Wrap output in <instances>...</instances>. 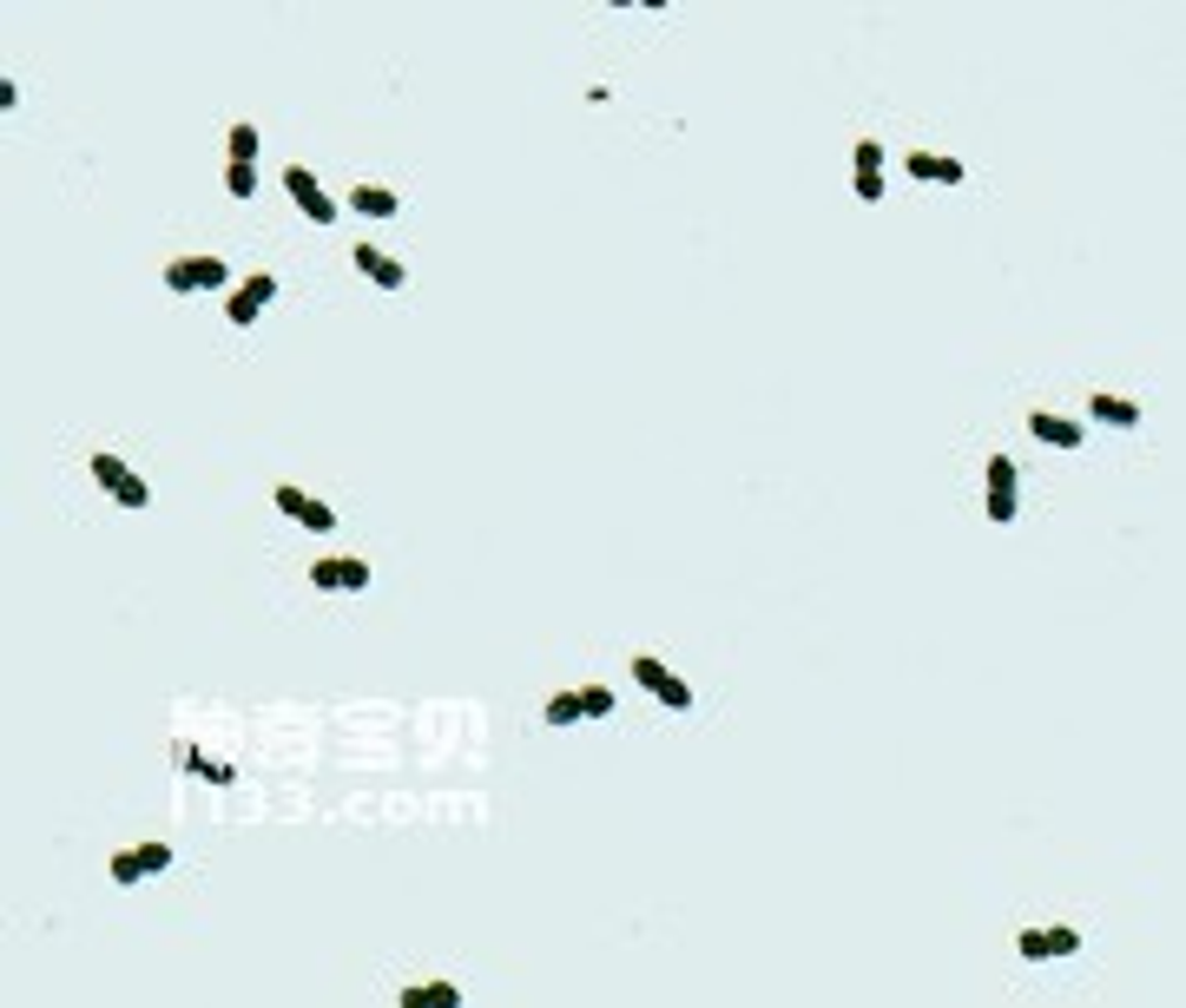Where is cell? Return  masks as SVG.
I'll list each match as a JSON object with an SVG mask.
<instances>
[{
    "mask_svg": "<svg viewBox=\"0 0 1186 1008\" xmlns=\"http://www.w3.org/2000/svg\"><path fill=\"white\" fill-rule=\"evenodd\" d=\"M633 679H640V685L653 692V699H660L666 712H692V685H686L679 672H666L660 659H647V653H640V659H633Z\"/></svg>",
    "mask_w": 1186,
    "mask_h": 1008,
    "instance_id": "6da1fadb",
    "label": "cell"
},
{
    "mask_svg": "<svg viewBox=\"0 0 1186 1008\" xmlns=\"http://www.w3.org/2000/svg\"><path fill=\"white\" fill-rule=\"evenodd\" d=\"M166 290H172V297L224 290V258H179V264H166Z\"/></svg>",
    "mask_w": 1186,
    "mask_h": 1008,
    "instance_id": "7a4b0ae2",
    "label": "cell"
},
{
    "mask_svg": "<svg viewBox=\"0 0 1186 1008\" xmlns=\"http://www.w3.org/2000/svg\"><path fill=\"white\" fill-rule=\"evenodd\" d=\"M93 482H100V488H106L119 508H145V501H152V488H145V482L126 469L119 455H93Z\"/></svg>",
    "mask_w": 1186,
    "mask_h": 1008,
    "instance_id": "3957f363",
    "label": "cell"
},
{
    "mask_svg": "<svg viewBox=\"0 0 1186 1008\" xmlns=\"http://www.w3.org/2000/svg\"><path fill=\"white\" fill-rule=\"evenodd\" d=\"M158 870H172V843H139V850H119L113 858V883H145Z\"/></svg>",
    "mask_w": 1186,
    "mask_h": 1008,
    "instance_id": "277c9868",
    "label": "cell"
},
{
    "mask_svg": "<svg viewBox=\"0 0 1186 1008\" xmlns=\"http://www.w3.org/2000/svg\"><path fill=\"white\" fill-rule=\"evenodd\" d=\"M284 192L297 198V211H303L310 224H337V198H330L324 185H316V179H310L303 166H290V172H284Z\"/></svg>",
    "mask_w": 1186,
    "mask_h": 1008,
    "instance_id": "5b68a950",
    "label": "cell"
},
{
    "mask_svg": "<svg viewBox=\"0 0 1186 1008\" xmlns=\"http://www.w3.org/2000/svg\"><path fill=\"white\" fill-rule=\"evenodd\" d=\"M271 297H277V277H271V271H258V277H245V284H237V297L224 303V317H231L237 330H245V324H258V310H264Z\"/></svg>",
    "mask_w": 1186,
    "mask_h": 1008,
    "instance_id": "8992f818",
    "label": "cell"
},
{
    "mask_svg": "<svg viewBox=\"0 0 1186 1008\" xmlns=\"http://www.w3.org/2000/svg\"><path fill=\"white\" fill-rule=\"evenodd\" d=\"M277 514H290V521L310 527V534H330V527H337V508H324V501L303 495V488H277Z\"/></svg>",
    "mask_w": 1186,
    "mask_h": 1008,
    "instance_id": "52a82bcc",
    "label": "cell"
},
{
    "mask_svg": "<svg viewBox=\"0 0 1186 1008\" xmlns=\"http://www.w3.org/2000/svg\"><path fill=\"white\" fill-rule=\"evenodd\" d=\"M989 521H1015V455H989Z\"/></svg>",
    "mask_w": 1186,
    "mask_h": 1008,
    "instance_id": "ba28073f",
    "label": "cell"
},
{
    "mask_svg": "<svg viewBox=\"0 0 1186 1008\" xmlns=\"http://www.w3.org/2000/svg\"><path fill=\"white\" fill-rule=\"evenodd\" d=\"M310 580L324 587V593H363L369 587V561H316Z\"/></svg>",
    "mask_w": 1186,
    "mask_h": 1008,
    "instance_id": "9c48e42d",
    "label": "cell"
},
{
    "mask_svg": "<svg viewBox=\"0 0 1186 1008\" xmlns=\"http://www.w3.org/2000/svg\"><path fill=\"white\" fill-rule=\"evenodd\" d=\"M910 179H923V185H963V159H942V152H910Z\"/></svg>",
    "mask_w": 1186,
    "mask_h": 1008,
    "instance_id": "30bf717a",
    "label": "cell"
},
{
    "mask_svg": "<svg viewBox=\"0 0 1186 1008\" xmlns=\"http://www.w3.org/2000/svg\"><path fill=\"white\" fill-rule=\"evenodd\" d=\"M350 258H356V271H363L369 284H382V290H403V284H409V277H403V264H395V258H382L376 245H356Z\"/></svg>",
    "mask_w": 1186,
    "mask_h": 1008,
    "instance_id": "8fae6325",
    "label": "cell"
},
{
    "mask_svg": "<svg viewBox=\"0 0 1186 1008\" xmlns=\"http://www.w3.org/2000/svg\"><path fill=\"white\" fill-rule=\"evenodd\" d=\"M1028 435H1035V442H1048V448H1081V422H1068V416H1048V409H1035V416H1028Z\"/></svg>",
    "mask_w": 1186,
    "mask_h": 1008,
    "instance_id": "7c38bea8",
    "label": "cell"
},
{
    "mask_svg": "<svg viewBox=\"0 0 1186 1008\" xmlns=\"http://www.w3.org/2000/svg\"><path fill=\"white\" fill-rule=\"evenodd\" d=\"M455 1002H461L455 982H416V989H403V1008H455Z\"/></svg>",
    "mask_w": 1186,
    "mask_h": 1008,
    "instance_id": "4fadbf2b",
    "label": "cell"
},
{
    "mask_svg": "<svg viewBox=\"0 0 1186 1008\" xmlns=\"http://www.w3.org/2000/svg\"><path fill=\"white\" fill-rule=\"evenodd\" d=\"M1087 409L1100 422H1115V429H1134L1141 422V403H1128V396H1087Z\"/></svg>",
    "mask_w": 1186,
    "mask_h": 1008,
    "instance_id": "5bb4252c",
    "label": "cell"
},
{
    "mask_svg": "<svg viewBox=\"0 0 1186 1008\" xmlns=\"http://www.w3.org/2000/svg\"><path fill=\"white\" fill-rule=\"evenodd\" d=\"M185 764H192V778H205V785H237V771L218 764V758H205L198 745H185Z\"/></svg>",
    "mask_w": 1186,
    "mask_h": 1008,
    "instance_id": "9a60e30c",
    "label": "cell"
},
{
    "mask_svg": "<svg viewBox=\"0 0 1186 1008\" xmlns=\"http://www.w3.org/2000/svg\"><path fill=\"white\" fill-rule=\"evenodd\" d=\"M350 205H356L363 218H395V192H382V185H356Z\"/></svg>",
    "mask_w": 1186,
    "mask_h": 1008,
    "instance_id": "2e32d148",
    "label": "cell"
},
{
    "mask_svg": "<svg viewBox=\"0 0 1186 1008\" xmlns=\"http://www.w3.org/2000/svg\"><path fill=\"white\" fill-rule=\"evenodd\" d=\"M540 719H547V725H581V719H587V712H581V692H553V699L540 706Z\"/></svg>",
    "mask_w": 1186,
    "mask_h": 1008,
    "instance_id": "e0dca14e",
    "label": "cell"
},
{
    "mask_svg": "<svg viewBox=\"0 0 1186 1008\" xmlns=\"http://www.w3.org/2000/svg\"><path fill=\"white\" fill-rule=\"evenodd\" d=\"M224 145H231V166H251L258 159V126H231Z\"/></svg>",
    "mask_w": 1186,
    "mask_h": 1008,
    "instance_id": "ac0fdd59",
    "label": "cell"
},
{
    "mask_svg": "<svg viewBox=\"0 0 1186 1008\" xmlns=\"http://www.w3.org/2000/svg\"><path fill=\"white\" fill-rule=\"evenodd\" d=\"M224 192L231 198H258V166H231L224 172Z\"/></svg>",
    "mask_w": 1186,
    "mask_h": 1008,
    "instance_id": "d6986e66",
    "label": "cell"
},
{
    "mask_svg": "<svg viewBox=\"0 0 1186 1008\" xmlns=\"http://www.w3.org/2000/svg\"><path fill=\"white\" fill-rule=\"evenodd\" d=\"M1015 956H1021V963H1048V937H1042V929H1021V937H1015Z\"/></svg>",
    "mask_w": 1186,
    "mask_h": 1008,
    "instance_id": "ffe728a7",
    "label": "cell"
},
{
    "mask_svg": "<svg viewBox=\"0 0 1186 1008\" xmlns=\"http://www.w3.org/2000/svg\"><path fill=\"white\" fill-rule=\"evenodd\" d=\"M581 712H587V719H607V712H613V692H607V685H581Z\"/></svg>",
    "mask_w": 1186,
    "mask_h": 1008,
    "instance_id": "44dd1931",
    "label": "cell"
},
{
    "mask_svg": "<svg viewBox=\"0 0 1186 1008\" xmlns=\"http://www.w3.org/2000/svg\"><path fill=\"white\" fill-rule=\"evenodd\" d=\"M857 172H884V145L877 139H857Z\"/></svg>",
    "mask_w": 1186,
    "mask_h": 1008,
    "instance_id": "7402d4cb",
    "label": "cell"
},
{
    "mask_svg": "<svg viewBox=\"0 0 1186 1008\" xmlns=\"http://www.w3.org/2000/svg\"><path fill=\"white\" fill-rule=\"evenodd\" d=\"M1042 937H1048V956H1074V950H1081L1074 929H1042Z\"/></svg>",
    "mask_w": 1186,
    "mask_h": 1008,
    "instance_id": "603a6c76",
    "label": "cell"
},
{
    "mask_svg": "<svg viewBox=\"0 0 1186 1008\" xmlns=\"http://www.w3.org/2000/svg\"><path fill=\"white\" fill-rule=\"evenodd\" d=\"M857 198L877 205V198H884V172H857Z\"/></svg>",
    "mask_w": 1186,
    "mask_h": 1008,
    "instance_id": "cb8c5ba5",
    "label": "cell"
}]
</instances>
